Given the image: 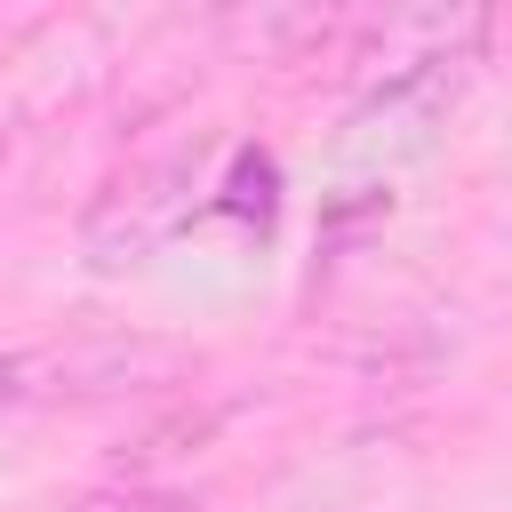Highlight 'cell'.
<instances>
[{
    "mask_svg": "<svg viewBox=\"0 0 512 512\" xmlns=\"http://www.w3.org/2000/svg\"><path fill=\"white\" fill-rule=\"evenodd\" d=\"M200 160H208V144L192 136V144H168V152H152V160H136L96 208H88V264H104V272H120V264H136V256H152L184 216H192V192H200Z\"/></svg>",
    "mask_w": 512,
    "mask_h": 512,
    "instance_id": "obj_1",
    "label": "cell"
},
{
    "mask_svg": "<svg viewBox=\"0 0 512 512\" xmlns=\"http://www.w3.org/2000/svg\"><path fill=\"white\" fill-rule=\"evenodd\" d=\"M480 40H488L480 8H384L368 24V40L352 48V80H360V96H376V88H400L424 72H456Z\"/></svg>",
    "mask_w": 512,
    "mask_h": 512,
    "instance_id": "obj_2",
    "label": "cell"
},
{
    "mask_svg": "<svg viewBox=\"0 0 512 512\" xmlns=\"http://www.w3.org/2000/svg\"><path fill=\"white\" fill-rule=\"evenodd\" d=\"M104 512H200V504L176 496V488H128V496H112Z\"/></svg>",
    "mask_w": 512,
    "mask_h": 512,
    "instance_id": "obj_3",
    "label": "cell"
},
{
    "mask_svg": "<svg viewBox=\"0 0 512 512\" xmlns=\"http://www.w3.org/2000/svg\"><path fill=\"white\" fill-rule=\"evenodd\" d=\"M0 168H8V144H0Z\"/></svg>",
    "mask_w": 512,
    "mask_h": 512,
    "instance_id": "obj_4",
    "label": "cell"
}]
</instances>
